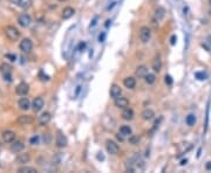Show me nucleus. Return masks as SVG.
I'll return each instance as SVG.
<instances>
[{
  "mask_svg": "<svg viewBox=\"0 0 211 173\" xmlns=\"http://www.w3.org/2000/svg\"><path fill=\"white\" fill-rule=\"evenodd\" d=\"M144 167V163L141 159L140 155L135 153L133 157H130L128 160H127V164H126V168L128 172H135L137 170H143Z\"/></svg>",
  "mask_w": 211,
  "mask_h": 173,
  "instance_id": "obj_1",
  "label": "nucleus"
},
{
  "mask_svg": "<svg viewBox=\"0 0 211 173\" xmlns=\"http://www.w3.org/2000/svg\"><path fill=\"white\" fill-rule=\"evenodd\" d=\"M5 35L10 41H17L20 38V32L14 26H7L5 28Z\"/></svg>",
  "mask_w": 211,
  "mask_h": 173,
  "instance_id": "obj_2",
  "label": "nucleus"
},
{
  "mask_svg": "<svg viewBox=\"0 0 211 173\" xmlns=\"http://www.w3.org/2000/svg\"><path fill=\"white\" fill-rule=\"evenodd\" d=\"M140 40L143 43H148L151 38V30L148 26H142L140 28Z\"/></svg>",
  "mask_w": 211,
  "mask_h": 173,
  "instance_id": "obj_3",
  "label": "nucleus"
},
{
  "mask_svg": "<svg viewBox=\"0 0 211 173\" xmlns=\"http://www.w3.org/2000/svg\"><path fill=\"white\" fill-rule=\"evenodd\" d=\"M67 144H68V139H67V137H66L61 131H59V132L56 133V136H55V145H56L58 147H60V149H64V147L67 146Z\"/></svg>",
  "mask_w": 211,
  "mask_h": 173,
  "instance_id": "obj_4",
  "label": "nucleus"
},
{
  "mask_svg": "<svg viewBox=\"0 0 211 173\" xmlns=\"http://www.w3.org/2000/svg\"><path fill=\"white\" fill-rule=\"evenodd\" d=\"M106 149L108 151V153H110V155H117L120 152L118 144H117L116 142H114V140H110V139H108L106 142Z\"/></svg>",
  "mask_w": 211,
  "mask_h": 173,
  "instance_id": "obj_5",
  "label": "nucleus"
},
{
  "mask_svg": "<svg viewBox=\"0 0 211 173\" xmlns=\"http://www.w3.org/2000/svg\"><path fill=\"white\" fill-rule=\"evenodd\" d=\"M19 47H20V50H23V53H29L33 49V42L28 38H25V39L21 40Z\"/></svg>",
  "mask_w": 211,
  "mask_h": 173,
  "instance_id": "obj_6",
  "label": "nucleus"
},
{
  "mask_svg": "<svg viewBox=\"0 0 211 173\" xmlns=\"http://www.w3.org/2000/svg\"><path fill=\"white\" fill-rule=\"evenodd\" d=\"M31 22H32V18L27 13H23L21 15H19V18H18V23L21 27H23V28L28 27L29 25H31Z\"/></svg>",
  "mask_w": 211,
  "mask_h": 173,
  "instance_id": "obj_7",
  "label": "nucleus"
},
{
  "mask_svg": "<svg viewBox=\"0 0 211 173\" xmlns=\"http://www.w3.org/2000/svg\"><path fill=\"white\" fill-rule=\"evenodd\" d=\"M12 68L10 64L7 63H2L0 66V71L2 73V75H4V78H5V81H8L11 82L12 78H11V71H12Z\"/></svg>",
  "mask_w": 211,
  "mask_h": 173,
  "instance_id": "obj_8",
  "label": "nucleus"
},
{
  "mask_svg": "<svg viewBox=\"0 0 211 173\" xmlns=\"http://www.w3.org/2000/svg\"><path fill=\"white\" fill-rule=\"evenodd\" d=\"M29 91V86L26 83V82H21L17 86V89H15V92H17L19 96H26Z\"/></svg>",
  "mask_w": 211,
  "mask_h": 173,
  "instance_id": "obj_9",
  "label": "nucleus"
},
{
  "mask_svg": "<svg viewBox=\"0 0 211 173\" xmlns=\"http://www.w3.org/2000/svg\"><path fill=\"white\" fill-rule=\"evenodd\" d=\"M51 119H52V115H51L48 111H45L43 114H41V115L39 116L38 123H39V125H41V127H45V125H47V124L51 122Z\"/></svg>",
  "mask_w": 211,
  "mask_h": 173,
  "instance_id": "obj_10",
  "label": "nucleus"
},
{
  "mask_svg": "<svg viewBox=\"0 0 211 173\" xmlns=\"http://www.w3.org/2000/svg\"><path fill=\"white\" fill-rule=\"evenodd\" d=\"M34 122V118L29 115H21L18 117L17 123L19 125H29Z\"/></svg>",
  "mask_w": 211,
  "mask_h": 173,
  "instance_id": "obj_11",
  "label": "nucleus"
},
{
  "mask_svg": "<svg viewBox=\"0 0 211 173\" xmlns=\"http://www.w3.org/2000/svg\"><path fill=\"white\" fill-rule=\"evenodd\" d=\"M114 104H115V107L118 108V109H126V108H128L129 101L126 97L120 96V97H117L114 99Z\"/></svg>",
  "mask_w": 211,
  "mask_h": 173,
  "instance_id": "obj_12",
  "label": "nucleus"
},
{
  "mask_svg": "<svg viewBox=\"0 0 211 173\" xmlns=\"http://www.w3.org/2000/svg\"><path fill=\"white\" fill-rule=\"evenodd\" d=\"M109 94H110V96L111 98H117V97H120L121 95H122V88L118 86V84H111L110 86V90H109Z\"/></svg>",
  "mask_w": 211,
  "mask_h": 173,
  "instance_id": "obj_13",
  "label": "nucleus"
},
{
  "mask_svg": "<svg viewBox=\"0 0 211 173\" xmlns=\"http://www.w3.org/2000/svg\"><path fill=\"white\" fill-rule=\"evenodd\" d=\"M23 149H25V144L21 140H14L11 143V151L14 153H19V152L23 151Z\"/></svg>",
  "mask_w": 211,
  "mask_h": 173,
  "instance_id": "obj_14",
  "label": "nucleus"
},
{
  "mask_svg": "<svg viewBox=\"0 0 211 173\" xmlns=\"http://www.w3.org/2000/svg\"><path fill=\"white\" fill-rule=\"evenodd\" d=\"M74 14H75V10H74L73 7H70V6H67V7H64V10H62V12H61V18H62L64 20H67V19H70Z\"/></svg>",
  "mask_w": 211,
  "mask_h": 173,
  "instance_id": "obj_15",
  "label": "nucleus"
},
{
  "mask_svg": "<svg viewBox=\"0 0 211 173\" xmlns=\"http://www.w3.org/2000/svg\"><path fill=\"white\" fill-rule=\"evenodd\" d=\"M43 105H45V102H43L42 97H36L34 98V101L32 103V108H33V110H34L35 112H38V111L42 110Z\"/></svg>",
  "mask_w": 211,
  "mask_h": 173,
  "instance_id": "obj_16",
  "label": "nucleus"
},
{
  "mask_svg": "<svg viewBox=\"0 0 211 173\" xmlns=\"http://www.w3.org/2000/svg\"><path fill=\"white\" fill-rule=\"evenodd\" d=\"M149 71H148V67L144 66V64H141L139 66L136 70H135V75L137 76V77H140V78H144V76L148 74Z\"/></svg>",
  "mask_w": 211,
  "mask_h": 173,
  "instance_id": "obj_17",
  "label": "nucleus"
},
{
  "mask_svg": "<svg viewBox=\"0 0 211 173\" xmlns=\"http://www.w3.org/2000/svg\"><path fill=\"white\" fill-rule=\"evenodd\" d=\"M2 139L5 143H12L15 140V132H13L11 130H7L2 132Z\"/></svg>",
  "mask_w": 211,
  "mask_h": 173,
  "instance_id": "obj_18",
  "label": "nucleus"
},
{
  "mask_svg": "<svg viewBox=\"0 0 211 173\" xmlns=\"http://www.w3.org/2000/svg\"><path fill=\"white\" fill-rule=\"evenodd\" d=\"M123 86H126L127 89H134L136 86V78L133 76H128L123 80Z\"/></svg>",
  "mask_w": 211,
  "mask_h": 173,
  "instance_id": "obj_19",
  "label": "nucleus"
},
{
  "mask_svg": "<svg viewBox=\"0 0 211 173\" xmlns=\"http://www.w3.org/2000/svg\"><path fill=\"white\" fill-rule=\"evenodd\" d=\"M141 117H142V119L143 121H151L152 118L155 117V112H154V110L151 109H144L142 111V114H141Z\"/></svg>",
  "mask_w": 211,
  "mask_h": 173,
  "instance_id": "obj_20",
  "label": "nucleus"
},
{
  "mask_svg": "<svg viewBox=\"0 0 211 173\" xmlns=\"http://www.w3.org/2000/svg\"><path fill=\"white\" fill-rule=\"evenodd\" d=\"M29 160H31V156H29V153H20L19 156H17V158H15V162L18 163V164H21V165H25L26 163H28Z\"/></svg>",
  "mask_w": 211,
  "mask_h": 173,
  "instance_id": "obj_21",
  "label": "nucleus"
},
{
  "mask_svg": "<svg viewBox=\"0 0 211 173\" xmlns=\"http://www.w3.org/2000/svg\"><path fill=\"white\" fill-rule=\"evenodd\" d=\"M165 8L164 7H162V6H158L157 8L155 10V19L157 20V21H161V20H163L164 17H165Z\"/></svg>",
  "mask_w": 211,
  "mask_h": 173,
  "instance_id": "obj_22",
  "label": "nucleus"
},
{
  "mask_svg": "<svg viewBox=\"0 0 211 173\" xmlns=\"http://www.w3.org/2000/svg\"><path fill=\"white\" fill-rule=\"evenodd\" d=\"M18 107L21 110H28L31 108V102H29V99L27 97H23L19 99Z\"/></svg>",
  "mask_w": 211,
  "mask_h": 173,
  "instance_id": "obj_23",
  "label": "nucleus"
},
{
  "mask_svg": "<svg viewBox=\"0 0 211 173\" xmlns=\"http://www.w3.org/2000/svg\"><path fill=\"white\" fill-rule=\"evenodd\" d=\"M122 118L124 121H131L134 118V111L130 108H126L122 111Z\"/></svg>",
  "mask_w": 211,
  "mask_h": 173,
  "instance_id": "obj_24",
  "label": "nucleus"
},
{
  "mask_svg": "<svg viewBox=\"0 0 211 173\" xmlns=\"http://www.w3.org/2000/svg\"><path fill=\"white\" fill-rule=\"evenodd\" d=\"M151 67H152V70L155 73H159L161 71V69H162V61H161V58H158V56L152 60Z\"/></svg>",
  "mask_w": 211,
  "mask_h": 173,
  "instance_id": "obj_25",
  "label": "nucleus"
},
{
  "mask_svg": "<svg viewBox=\"0 0 211 173\" xmlns=\"http://www.w3.org/2000/svg\"><path fill=\"white\" fill-rule=\"evenodd\" d=\"M120 133L122 135L123 137H130L131 133H133V130L129 125H122L120 127Z\"/></svg>",
  "mask_w": 211,
  "mask_h": 173,
  "instance_id": "obj_26",
  "label": "nucleus"
},
{
  "mask_svg": "<svg viewBox=\"0 0 211 173\" xmlns=\"http://www.w3.org/2000/svg\"><path fill=\"white\" fill-rule=\"evenodd\" d=\"M17 6H19L23 10H28L29 7L32 6V0H19Z\"/></svg>",
  "mask_w": 211,
  "mask_h": 173,
  "instance_id": "obj_27",
  "label": "nucleus"
},
{
  "mask_svg": "<svg viewBox=\"0 0 211 173\" xmlns=\"http://www.w3.org/2000/svg\"><path fill=\"white\" fill-rule=\"evenodd\" d=\"M196 116L193 115V114H189V115L185 117V123H187V125L189 127H193L195 124H196Z\"/></svg>",
  "mask_w": 211,
  "mask_h": 173,
  "instance_id": "obj_28",
  "label": "nucleus"
},
{
  "mask_svg": "<svg viewBox=\"0 0 211 173\" xmlns=\"http://www.w3.org/2000/svg\"><path fill=\"white\" fill-rule=\"evenodd\" d=\"M19 173H36L38 171L34 167H31V166H23L18 170Z\"/></svg>",
  "mask_w": 211,
  "mask_h": 173,
  "instance_id": "obj_29",
  "label": "nucleus"
},
{
  "mask_svg": "<svg viewBox=\"0 0 211 173\" xmlns=\"http://www.w3.org/2000/svg\"><path fill=\"white\" fill-rule=\"evenodd\" d=\"M144 81H146L147 84H154L155 82H156V76L154 75V74H147L144 76Z\"/></svg>",
  "mask_w": 211,
  "mask_h": 173,
  "instance_id": "obj_30",
  "label": "nucleus"
},
{
  "mask_svg": "<svg viewBox=\"0 0 211 173\" xmlns=\"http://www.w3.org/2000/svg\"><path fill=\"white\" fill-rule=\"evenodd\" d=\"M195 77L199 81H204V80L208 78V75L205 74L204 71H197V73H195Z\"/></svg>",
  "mask_w": 211,
  "mask_h": 173,
  "instance_id": "obj_31",
  "label": "nucleus"
},
{
  "mask_svg": "<svg viewBox=\"0 0 211 173\" xmlns=\"http://www.w3.org/2000/svg\"><path fill=\"white\" fill-rule=\"evenodd\" d=\"M42 140H43V143L45 144H51V142H52V135H49V133H45L43 135V137H42Z\"/></svg>",
  "mask_w": 211,
  "mask_h": 173,
  "instance_id": "obj_32",
  "label": "nucleus"
},
{
  "mask_svg": "<svg viewBox=\"0 0 211 173\" xmlns=\"http://www.w3.org/2000/svg\"><path fill=\"white\" fill-rule=\"evenodd\" d=\"M139 142H140V138L137 137V136H130L129 137V143L131 145H136V144H139Z\"/></svg>",
  "mask_w": 211,
  "mask_h": 173,
  "instance_id": "obj_33",
  "label": "nucleus"
},
{
  "mask_svg": "<svg viewBox=\"0 0 211 173\" xmlns=\"http://www.w3.org/2000/svg\"><path fill=\"white\" fill-rule=\"evenodd\" d=\"M164 82H165L168 86H171V84L174 83V80H172V77L170 75H165V77H164Z\"/></svg>",
  "mask_w": 211,
  "mask_h": 173,
  "instance_id": "obj_34",
  "label": "nucleus"
},
{
  "mask_svg": "<svg viewBox=\"0 0 211 173\" xmlns=\"http://www.w3.org/2000/svg\"><path fill=\"white\" fill-rule=\"evenodd\" d=\"M29 143L32 145H36L39 143V137L38 136H34V137H32V138L29 139Z\"/></svg>",
  "mask_w": 211,
  "mask_h": 173,
  "instance_id": "obj_35",
  "label": "nucleus"
},
{
  "mask_svg": "<svg viewBox=\"0 0 211 173\" xmlns=\"http://www.w3.org/2000/svg\"><path fill=\"white\" fill-rule=\"evenodd\" d=\"M176 41H177V38H176V35H172V36H171V39H170V43H171V45L174 46V45L176 43Z\"/></svg>",
  "mask_w": 211,
  "mask_h": 173,
  "instance_id": "obj_36",
  "label": "nucleus"
},
{
  "mask_svg": "<svg viewBox=\"0 0 211 173\" xmlns=\"http://www.w3.org/2000/svg\"><path fill=\"white\" fill-rule=\"evenodd\" d=\"M106 39V33H102V34H100L99 35V41L100 42H103Z\"/></svg>",
  "mask_w": 211,
  "mask_h": 173,
  "instance_id": "obj_37",
  "label": "nucleus"
},
{
  "mask_svg": "<svg viewBox=\"0 0 211 173\" xmlns=\"http://www.w3.org/2000/svg\"><path fill=\"white\" fill-rule=\"evenodd\" d=\"M97 19H99V18H97V17H95V18H94L93 22L90 23V28H92V27H94V26L96 25V21H97Z\"/></svg>",
  "mask_w": 211,
  "mask_h": 173,
  "instance_id": "obj_38",
  "label": "nucleus"
},
{
  "mask_svg": "<svg viewBox=\"0 0 211 173\" xmlns=\"http://www.w3.org/2000/svg\"><path fill=\"white\" fill-rule=\"evenodd\" d=\"M205 168H206L208 171H211V162L206 163V165H205Z\"/></svg>",
  "mask_w": 211,
  "mask_h": 173,
  "instance_id": "obj_39",
  "label": "nucleus"
},
{
  "mask_svg": "<svg viewBox=\"0 0 211 173\" xmlns=\"http://www.w3.org/2000/svg\"><path fill=\"white\" fill-rule=\"evenodd\" d=\"M85 47H86V43H85V42H82V43H80V46H79V49L82 50V49H85Z\"/></svg>",
  "mask_w": 211,
  "mask_h": 173,
  "instance_id": "obj_40",
  "label": "nucleus"
},
{
  "mask_svg": "<svg viewBox=\"0 0 211 173\" xmlns=\"http://www.w3.org/2000/svg\"><path fill=\"white\" fill-rule=\"evenodd\" d=\"M7 58H11V61H15V56H14V55H11V54H8V55H7Z\"/></svg>",
  "mask_w": 211,
  "mask_h": 173,
  "instance_id": "obj_41",
  "label": "nucleus"
},
{
  "mask_svg": "<svg viewBox=\"0 0 211 173\" xmlns=\"http://www.w3.org/2000/svg\"><path fill=\"white\" fill-rule=\"evenodd\" d=\"M10 1H11L13 5H18V2H19V0H10Z\"/></svg>",
  "mask_w": 211,
  "mask_h": 173,
  "instance_id": "obj_42",
  "label": "nucleus"
},
{
  "mask_svg": "<svg viewBox=\"0 0 211 173\" xmlns=\"http://www.w3.org/2000/svg\"><path fill=\"white\" fill-rule=\"evenodd\" d=\"M184 164H187V159H184V160H182L181 165H184Z\"/></svg>",
  "mask_w": 211,
  "mask_h": 173,
  "instance_id": "obj_43",
  "label": "nucleus"
},
{
  "mask_svg": "<svg viewBox=\"0 0 211 173\" xmlns=\"http://www.w3.org/2000/svg\"><path fill=\"white\" fill-rule=\"evenodd\" d=\"M59 1H61V2H64V1H67V0H59Z\"/></svg>",
  "mask_w": 211,
  "mask_h": 173,
  "instance_id": "obj_44",
  "label": "nucleus"
},
{
  "mask_svg": "<svg viewBox=\"0 0 211 173\" xmlns=\"http://www.w3.org/2000/svg\"><path fill=\"white\" fill-rule=\"evenodd\" d=\"M209 4H210V5H211V0H209Z\"/></svg>",
  "mask_w": 211,
  "mask_h": 173,
  "instance_id": "obj_45",
  "label": "nucleus"
}]
</instances>
